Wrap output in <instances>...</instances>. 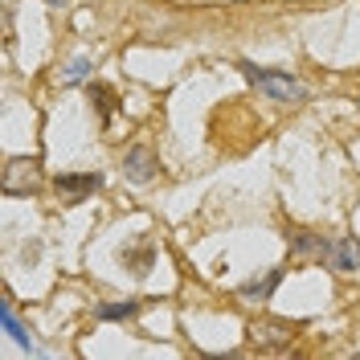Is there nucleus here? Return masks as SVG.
<instances>
[{"label":"nucleus","mask_w":360,"mask_h":360,"mask_svg":"<svg viewBox=\"0 0 360 360\" xmlns=\"http://www.w3.org/2000/svg\"><path fill=\"white\" fill-rule=\"evenodd\" d=\"M283 283V266H274V270H266L262 278H250V283H242V299H270L274 295V287Z\"/></svg>","instance_id":"9"},{"label":"nucleus","mask_w":360,"mask_h":360,"mask_svg":"<svg viewBox=\"0 0 360 360\" xmlns=\"http://www.w3.org/2000/svg\"><path fill=\"white\" fill-rule=\"evenodd\" d=\"M86 70H90V62H86V58H78V62L70 66V74H66V78H70V82H82V78H86Z\"/></svg>","instance_id":"13"},{"label":"nucleus","mask_w":360,"mask_h":360,"mask_svg":"<svg viewBox=\"0 0 360 360\" xmlns=\"http://www.w3.org/2000/svg\"><path fill=\"white\" fill-rule=\"evenodd\" d=\"M135 315H139V303H135V299H127V303H98V307H94V319H98V323L135 319Z\"/></svg>","instance_id":"10"},{"label":"nucleus","mask_w":360,"mask_h":360,"mask_svg":"<svg viewBox=\"0 0 360 360\" xmlns=\"http://www.w3.org/2000/svg\"><path fill=\"white\" fill-rule=\"evenodd\" d=\"M123 266H131L135 278H148V270L156 266V246H152V242L127 246V250H123Z\"/></svg>","instance_id":"8"},{"label":"nucleus","mask_w":360,"mask_h":360,"mask_svg":"<svg viewBox=\"0 0 360 360\" xmlns=\"http://www.w3.org/2000/svg\"><path fill=\"white\" fill-rule=\"evenodd\" d=\"M250 340L258 344V348H287L295 340V323H287V319H254L250 323Z\"/></svg>","instance_id":"4"},{"label":"nucleus","mask_w":360,"mask_h":360,"mask_svg":"<svg viewBox=\"0 0 360 360\" xmlns=\"http://www.w3.org/2000/svg\"><path fill=\"white\" fill-rule=\"evenodd\" d=\"M332 270H340V274H352V270H360V242L356 238H340V242H332Z\"/></svg>","instance_id":"7"},{"label":"nucleus","mask_w":360,"mask_h":360,"mask_svg":"<svg viewBox=\"0 0 360 360\" xmlns=\"http://www.w3.org/2000/svg\"><path fill=\"white\" fill-rule=\"evenodd\" d=\"M41 164L29 156H17L4 164V172H0V188L8 193V197H29V193H41Z\"/></svg>","instance_id":"2"},{"label":"nucleus","mask_w":360,"mask_h":360,"mask_svg":"<svg viewBox=\"0 0 360 360\" xmlns=\"http://www.w3.org/2000/svg\"><path fill=\"white\" fill-rule=\"evenodd\" d=\"M242 74H246V82H254L274 103H303L307 98V90L299 86L287 70H262V66H254V62H242Z\"/></svg>","instance_id":"1"},{"label":"nucleus","mask_w":360,"mask_h":360,"mask_svg":"<svg viewBox=\"0 0 360 360\" xmlns=\"http://www.w3.org/2000/svg\"><path fill=\"white\" fill-rule=\"evenodd\" d=\"M291 258H299V262H328L332 258V242L323 233L299 229V233H291Z\"/></svg>","instance_id":"5"},{"label":"nucleus","mask_w":360,"mask_h":360,"mask_svg":"<svg viewBox=\"0 0 360 360\" xmlns=\"http://www.w3.org/2000/svg\"><path fill=\"white\" fill-rule=\"evenodd\" d=\"M53 188H58V201L62 205H82L86 197H94L103 188V176L98 172H66V176L53 180Z\"/></svg>","instance_id":"3"},{"label":"nucleus","mask_w":360,"mask_h":360,"mask_svg":"<svg viewBox=\"0 0 360 360\" xmlns=\"http://www.w3.org/2000/svg\"><path fill=\"white\" fill-rule=\"evenodd\" d=\"M123 172H127V180H135V184H148V180H156V172H160V160H156V152L152 148H131L127 156H123Z\"/></svg>","instance_id":"6"},{"label":"nucleus","mask_w":360,"mask_h":360,"mask_svg":"<svg viewBox=\"0 0 360 360\" xmlns=\"http://www.w3.org/2000/svg\"><path fill=\"white\" fill-rule=\"evenodd\" d=\"M0 319H4V328H8V336L17 340L21 348H29V332L21 328V319L13 315V303H4V307H0Z\"/></svg>","instance_id":"12"},{"label":"nucleus","mask_w":360,"mask_h":360,"mask_svg":"<svg viewBox=\"0 0 360 360\" xmlns=\"http://www.w3.org/2000/svg\"><path fill=\"white\" fill-rule=\"evenodd\" d=\"M90 103L98 107V115H103V123H111V115H115V90L107 86V82H90Z\"/></svg>","instance_id":"11"}]
</instances>
